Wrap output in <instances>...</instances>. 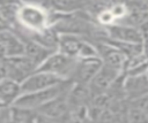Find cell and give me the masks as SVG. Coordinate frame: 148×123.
<instances>
[{
  "label": "cell",
  "instance_id": "obj_1",
  "mask_svg": "<svg viewBox=\"0 0 148 123\" xmlns=\"http://www.w3.org/2000/svg\"><path fill=\"white\" fill-rule=\"evenodd\" d=\"M51 28V11L40 2H20L13 31L23 40Z\"/></svg>",
  "mask_w": 148,
  "mask_h": 123
},
{
  "label": "cell",
  "instance_id": "obj_2",
  "mask_svg": "<svg viewBox=\"0 0 148 123\" xmlns=\"http://www.w3.org/2000/svg\"><path fill=\"white\" fill-rule=\"evenodd\" d=\"M72 85H73V83L67 80V82H64L59 85H56L53 87H50V89H46L43 91H37V92H32V93H23L14 102L13 107L36 112L37 109H39L47 102L52 101L53 99L67 93L71 90Z\"/></svg>",
  "mask_w": 148,
  "mask_h": 123
},
{
  "label": "cell",
  "instance_id": "obj_3",
  "mask_svg": "<svg viewBox=\"0 0 148 123\" xmlns=\"http://www.w3.org/2000/svg\"><path fill=\"white\" fill-rule=\"evenodd\" d=\"M77 59L71 57L59 51L53 52L37 69V71H43L51 74L62 80H69L73 76Z\"/></svg>",
  "mask_w": 148,
  "mask_h": 123
},
{
  "label": "cell",
  "instance_id": "obj_4",
  "mask_svg": "<svg viewBox=\"0 0 148 123\" xmlns=\"http://www.w3.org/2000/svg\"><path fill=\"white\" fill-rule=\"evenodd\" d=\"M68 92L47 102L46 105L37 109L36 113L49 118H52L58 123H68L72 120V112L67 100Z\"/></svg>",
  "mask_w": 148,
  "mask_h": 123
},
{
  "label": "cell",
  "instance_id": "obj_5",
  "mask_svg": "<svg viewBox=\"0 0 148 123\" xmlns=\"http://www.w3.org/2000/svg\"><path fill=\"white\" fill-rule=\"evenodd\" d=\"M123 75L124 72L103 64L99 71L96 74V76L88 84V87L91 92L92 98L105 94Z\"/></svg>",
  "mask_w": 148,
  "mask_h": 123
},
{
  "label": "cell",
  "instance_id": "obj_6",
  "mask_svg": "<svg viewBox=\"0 0 148 123\" xmlns=\"http://www.w3.org/2000/svg\"><path fill=\"white\" fill-rule=\"evenodd\" d=\"M7 78L21 84L25 78L37 70V66L25 55L5 60Z\"/></svg>",
  "mask_w": 148,
  "mask_h": 123
},
{
  "label": "cell",
  "instance_id": "obj_7",
  "mask_svg": "<svg viewBox=\"0 0 148 123\" xmlns=\"http://www.w3.org/2000/svg\"><path fill=\"white\" fill-rule=\"evenodd\" d=\"M106 32V38L112 41L126 43V44H142L143 36L139 28L126 25V24H112L110 26L104 28Z\"/></svg>",
  "mask_w": 148,
  "mask_h": 123
},
{
  "label": "cell",
  "instance_id": "obj_8",
  "mask_svg": "<svg viewBox=\"0 0 148 123\" xmlns=\"http://www.w3.org/2000/svg\"><path fill=\"white\" fill-rule=\"evenodd\" d=\"M102 66L103 62L99 57L77 59L71 82L74 84L88 85L91 82V79L96 76V74L99 71Z\"/></svg>",
  "mask_w": 148,
  "mask_h": 123
},
{
  "label": "cell",
  "instance_id": "obj_9",
  "mask_svg": "<svg viewBox=\"0 0 148 123\" xmlns=\"http://www.w3.org/2000/svg\"><path fill=\"white\" fill-rule=\"evenodd\" d=\"M64 82H67V80H62L51 74H46V72L36 70L34 74H31L28 78H25L21 83V91H22V94L23 93H32V92L43 91V90L53 87Z\"/></svg>",
  "mask_w": 148,
  "mask_h": 123
},
{
  "label": "cell",
  "instance_id": "obj_10",
  "mask_svg": "<svg viewBox=\"0 0 148 123\" xmlns=\"http://www.w3.org/2000/svg\"><path fill=\"white\" fill-rule=\"evenodd\" d=\"M123 89L126 100L134 101L148 94V72L124 75Z\"/></svg>",
  "mask_w": 148,
  "mask_h": 123
},
{
  "label": "cell",
  "instance_id": "obj_11",
  "mask_svg": "<svg viewBox=\"0 0 148 123\" xmlns=\"http://www.w3.org/2000/svg\"><path fill=\"white\" fill-rule=\"evenodd\" d=\"M24 55V40L12 31L0 33V60Z\"/></svg>",
  "mask_w": 148,
  "mask_h": 123
},
{
  "label": "cell",
  "instance_id": "obj_12",
  "mask_svg": "<svg viewBox=\"0 0 148 123\" xmlns=\"http://www.w3.org/2000/svg\"><path fill=\"white\" fill-rule=\"evenodd\" d=\"M96 47L98 51V56L104 66L124 72L127 59L119 49H117L114 46L110 45L104 40L98 41L96 44Z\"/></svg>",
  "mask_w": 148,
  "mask_h": 123
},
{
  "label": "cell",
  "instance_id": "obj_13",
  "mask_svg": "<svg viewBox=\"0 0 148 123\" xmlns=\"http://www.w3.org/2000/svg\"><path fill=\"white\" fill-rule=\"evenodd\" d=\"M86 37L77 34H59L58 51L74 59H79L80 51Z\"/></svg>",
  "mask_w": 148,
  "mask_h": 123
},
{
  "label": "cell",
  "instance_id": "obj_14",
  "mask_svg": "<svg viewBox=\"0 0 148 123\" xmlns=\"http://www.w3.org/2000/svg\"><path fill=\"white\" fill-rule=\"evenodd\" d=\"M52 53L53 51L49 49L39 43L31 39H24V55L37 66V69Z\"/></svg>",
  "mask_w": 148,
  "mask_h": 123
},
{
  "label": "cell",
  "instance_id": "obj_15",
  "mask_svg": "<svg viewBox=\"0 0 148 123\" xmlns=\"http://www.w3.org/2000/svg\"><path fill=\"white\" fill-rule=\"evenodd\" d=\"M22 94L21 84L9 78L0 80V103L13 106L17 98Z\"/></svg>",
  "mask_w": 148,
  "mask_h": 123
},
{
  "label": "cell",
  "instance_id": "obj_16",
  "mask_svg": "<svg viewBox=\"0 0 148 123\" xmlns=\"http://www.w3.org/2000/svg\"><path fill=\"white\" fill-rule=\"evenodd\" d=\"M126 122L127 123H148V116L145 112L134 105L133 102L128 103L127 114H126Z\"/></svg>",
  "mask_w": 148,
  "mask_h": 123
},
{
  "label": "cell",
  "instance_id": "obj_17",
  "mask_svg": "<svg viewBox=\"0 0 148 123\" xmlns=\"http://www.w3.org/2000/svg\"><path fill=\"white\" fill-rule=\"evenodd\" d=\"M13 117L12 106L0 105V123H9Z\"/></svg>",
  "mask_w": 148,
  "mask_h": 123
},
{
  "label": "cell",
  "instance_id": "obj_18",
  "mask_svg": "<svg viewBox=\"0 0 148 123\" xmlns=\"http://www.w3.org/2000/svg\"><path fill=\"white\" fill-rule=\"evenodd\" d=\"M130 102H133L134 105H136L138 107H140L145 112V114L148 116V94L145 95V97H142V98H140V99H138V100L130 101Z\"/></svg>",
  "mask_w": 148,
  "mask_h": 123
},
{
  "label": "cell",
  "instance_id": "obj_19",
  "mask_svg": "<svg viewBox=\"0 0 148 123\" xmlns=\"http://www.w3.org/2000/svg\"><path fill=\"white\" fill-rule=\"evenodd\" d=\"M12 30H13V28H12L10 23L0 13V33L1 32H6V31H12Z\"/></svg>",
  "mask_w": 148,
  "mask_h": 123
},
{
  "label": "cell",
  "instance_id": "obj_20",
  "mask_svg": "<svg viewBox=\"0 0 148 123\" xmlns=\"http://www.w3.org/2000/svg\"><path fill=\"white\" fill-rule=\"evenodd\" d=\"M139 30L141 31V33H142V36H143V38H148V17L140 24V26H139Z\"/></svg>",
  "mask_w": 148,
  "mask_h": 123
},
{
  "label": "cell",
  "instance_id": "obj_21",
  "mask_svg": "<svg viewBox=\"0 0 148 123\" xmlns=\"http://www.w3.org/2000/svg\"><path fill=\"white\" fill-rule=\"evenodd\" d=\"M36 123H58V122H56L54 120L49 118L46 116H43V115L37 114V116H36Z\"/></svg>",
  "mask_w": 148,
  "mask_h": 123
},
{
  "label": "cell",
  "instance_id": "obj_22",
  "mask_svg": "<svg viewBox=\"0 0 148 123\" xmlns=\"http://www.w3.org/2000/svg\"><path fill=\"white\" fill-rule=\"evenodd\" d=\"M142 52H143V56L148 61V38H145L143 39V43H142Z\"/></svg>",
  "mask_w": 148,
  "mask_h": 123
},
{
  "label": "cell",
  "instance_id": "obj_23",
  "mask_svg": "<svg viewBox=\"0 0 148 123\" xmlns=\"http://www.w3.org/2000/svg\"><path fill=\"white\" fill-rule=\"evenodd\" d=\"M0 5H1V2H0Z\"/></svg>",
  "mask_w": 148,
  "mask_h": 123
},
{
  "label": "cell",
  "instance_id": "obj_24",
  "mask_svg": "<svg viewBox=\"0 0 148 123\" xmlns=\"http://www.w3.org/2000/svg\"><path fill=\"white\" fill-rule=\"evenodd\" d=\"M125 123H127V122H125Z\"/></svg>",
  "mask_w": 148,
  "mask_h": 123
}]
</instances>
